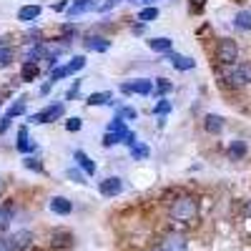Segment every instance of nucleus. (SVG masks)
I'll return each mask as SVG.
<instances>
[{
    "label": "nucleus",
    "instance_id": "f257e3e1",
    "mask_svg": "<svg viewBox=\"0 0 251 251\" xmlns=\"http://www.w3.org/2000/svg\"><path fill=\"white\" fill-rule=\"evenodd\" d=\"M224 78H226L228 86H234V88L249 86L251 83V63H234V66H226Z\"/></svg>",
    "mask_w": 251,
    "mask_h": 251
},
{
    "label": "nucleus",
    "instance_id": "f03ea898",
    "mask_svg": "<svg viewBox=\"0 0 251 251\" xmlns=\"http://www.w3.org/2000/svg\"><path fill=\"white\" fill-rule=\"evenodd\" d=\"M196 214H199V203L191 196H181L171 206V216L176 221H191V219H196Z\"/></svg>",
    "mask_w": 251,
    "mask_h": 251
},
{
    "label": "nucleus",
    "instance_id": "7ed1b4c3",
    "mask_svg": "<svg viewBox=\"0 0 251 251\" xmlns=\"http://www.w3.org/2000/svg\"><path fill=\"white\" fill-rule=\"evenodd\" d=\"M236 58H239V46H236V40L221 38L219 46H216V60L221 63V66H234Z\"/></svg>",
    "mask_w": 251,
    "mask_h": 251
},
{
    "label": "nucleus",
    "instance_id": "20e7f679",
    "mask_svg": "<svg viewBox=\"0 0 251 251\" xmlns=\"http://www.w3.org/2000/svg\"><path fill=\"white\" fill-rule=\"evenodd\" d=\"M83 66H86V55H75L73 60L66 63V66H55V68L50 71V80L55 83V80H60V78H68V75L78 73Z\"/></svg>",
    "mask_w": 251,
    "mask_h": 251
},
{
    "label": "nucleus",
    "instance_id": "39448f33",
    "mask_svg": "<svg viewBox=\"0 0 251 251\" xmlns=\"http://www.w3.org/2000/svg\"><path fill=\"white\" fill-rule=\"evenodd\" d=\"M63 111H66V106L63 103H53V106L43 108V111H38L35 116H30V123H53L63 116Z\"/></svg>",
    "mask_w": 251,
    "mask_h": 251
},
{
    "label": "nucleus",
    "instance_id": "423d86ee",
    "mask_svg": "<svg viewBox=\"0 0 251 251\" xmlns=\"http://www.w3.org/2000/svg\"><path fill=\"white\" fill-rule=\"evenodd\" d=\"M123 93H138V96H149L153 93V80L149 78H136V80H128V83H123L121 86Z\"/></svg>",
    "mask_w": 251,
    "mask_h": 251
},
{
    "label": "nucleus",
    "instance_id": "0eeeda50",
    "mask_svg": "<svg viewBox=\"0 0 251 251\" xmlns=\"http://www.w3.org/2000/svg\"><path fill=\"white\" fill-rule=\"evenodd\" d=\"M98 191H100L103 196H118V194L123 191V178H118V176L103 178V181L98 183Z\"/></svg>",
    "mask_w": 251,
    "mask_h": 251
},
{
    "label": "nucleus",
    "instance_id": "6e6552de",
    "mask_svg": "<svg viewBox=\"0 0 251 251\" xmlns=\"http://www.w3.org/2000/svg\"><path fill=\"white\" fill-rule=\"evenodd\" d=\"M10 244H13V251H25L33 244V234L30 231H18V234L10 236Z\"/></svg>",
    "mask_w": 251,
    "mask_h": 251
},
{
    "label": "nucleus",
    "instance_id": "1a4fd4ad",
    "mask_svg": "<svg viewBox=\"0 0 251 251\" xmlns=\"http://www.w3.org/2000/svg\"><path fill=\"white\" fill-rule=\"evenodd\" d=\"M166 58L174 60V68H176V71H191V68L196 66L194 58H188V55H176V53H171V50H166Z\"/></svg>",
    "mask_w": 251,
    "mask_h": 251
},
{
    "label": "nucleus",
    "instance_id": "9d476101",
    "mask_svg": "<svg viewBox=\"0 0 251 251\" xmlns=\"http://www.w3.org/2000/svg\"><path fill=\"white\" fill-rule=\"evenodd\" d=\"M50 211L58 216H68L73 211V203L66 196H55V199H50Z\"/></svg>",
    "mask_w": 251,
    "mask_h": 251
},
{
    "label": "nucleus",
    "instance_id": "9b49d317",
    "mask_svg": "<svg viewBox=\"0 0 251 251\" xmlns=\"http://www.w3.org/2000/svg\"><path fill=\"white\" fill-rule=\"evenodd\" d=\"M40 13H43L40 5H23L18 10V20H23V23H33V20L40 18Z\"/></svg>",
    "mask_w": 251,
    "mask_h": 251
},
{
    "label": "nucleus",
    "instance_id": "f8f14e48",
    "mask_svg": "<svg viewBox=\"0 0 251 251\" xmlns=\"http://www.w3.org/2000/svg\"><path fill=\"white\" fill-rule=\"evenodd\" d=\"M161 249L163 251H188V246H186V239L183 236H166L163 239V244H161Z\"/></svg>",
    "mask_w": 251,
    "mask_h": 251
},
{
    "label": "nucleus",
    "instance_id": "ddd939ff",
    "mask_svg": "<svg viewBox=\"0 0 251 251\" xmlns=\"http://www.w3.org/2000/svg\"><path fill=\"white\" fill-rule=\"evenodd\" d=\"M38 149V143H33L30 138H28V128L23 126V128L18 131V151L20 153H30V151H35Z\"/></svg>",
    "mask_w": 251,
    "mask_h": 251
},
{
    "label": "nucleus",
    "instance_id": "4468645a",
    "mask_svg": "<svg viewBox=\"0 0 251 251\" xmlns=\"http://www.w3.org/2000/svg\"><path fill=\"white\" fill-rule=\"evenodd\" d=\"M13 214H15V206L13 203H3V206H0V231H8V228H10Z\"/></svg>",
    "mask_w": 251,
    "mask_h": 251
},
{
    "label": "nucleus",
    "instance_id": "2eb2a0df",
    "mask_svg": "<svg viewBox=\"0 0 251 251\" xmlns=\"http://www.w3.org/2000/svg\"><path fill=\"white\" fill-rule=\"evenodd\" d=\"M73 156H75V161H78V166H80V171L86 174V176H93V174H96V163L91 161V156H88V153L75 151Z\"/></svg>",
    "mask_w": 251,
    "mask_h": 251
},
{
    "label": "nucleus",
    "instance_id": "dca6fc26",
    "mask_svg": "<svg viewBox=\"0 0 251 251\" xmlns=\"http://www.w3.org/2000/svg\"><path fill=\"white\" fill-rule=\"evenodd\" d=\"M83 46H86L88 50H98V53H103V50H108V48H111V40L98 38V35H91V38L83 40Z\"/></svg>",
    "mask_w": 251,
    "mask_h": 251
},
{
    "label": "nucleus",
    "instance_id": "f3484780",
    "mask_svg": "<svg viewBox=\"0 0 251 251\" xmlns=\"http://www.w3.org/2000/svg\"><path fill=\"white\" fill-rule=\"evenodd\" d=\"M203 128H206L208 133H221V131H224V118L216 116V113H208V116L203 118Z\"/></svg>",
    "mask_w": 251,
    "mask_h": 251
},
{
    "label": "nucleus",
    "instance_id": "a211bd4d",
    "mask_svg": "<svg viewBox=\"0 0 251 251\" xmlns=\"http://www.w3.org/2000/svg\"><path fill=\"white\" fill-rule=\"evenodd\" d=\"M171 46H174V40H171V38H151V40H149V48L156 50V53L171 50Z\"/></svg>",
    "mask_w": 251,
    "mask_h": 251
},
{
    "label": "nucleus",
    "instance_id": "6ab92c4d",
    "mask_svg": "<svg viewBox=\"0 0 251 251\" xmlns=\"http://www.w3.org/2000/svg\"><path fill=\"white\" fill-rule=\"evenodd\" d=\"M98 8V0H75V5L71 8V15H80V13H88Z\"/></svg>",
    "mask_w": 251,
    "mask_h": 251
},
{
    "label": "nucleus",
    "instance_id": "aec40b11",
    "mask_svg": "<svg viewBox=\"0 0 251 251\" xmlns=\"http://www.w3.org/2000/svg\"><path fill=\"white\" fill-rule=\"evenodd\" d=\"M234 25L239 30H251V10H239L234 18Z\"/></svg>",
    "mask_w": 251,
    "mask_h": 251
},
{
    "label": "nucleus",
    "instance_id": "412c9836",
    "mask_svg": "<svg viewBox=\"0 0 251 251\" xmlns=\"http://www.w3.org/2000/svg\"><path fill=\"white\" fill-rule=\"evenodd\" d=\"M20 75H23V80H35V78L40 75L38 63H30V60H25V63H23V71H20Z\"/></svg>",
    "mask_w": 251,
    "mask_h": 251
},
{
    "label": "nucleus",
    "instance_id": "4be33fe9",
    "mask_svg": "<svg viewBox=\"0 0 251 251\" xmlns=\"http://www.w3.org/2000/svg\"><path fill=\"white\" fill-rule=\"evenodd\" d=\"M151 156V149L146 143H133L131 146V158L133 161H143V158H149Z\"/></svg>",
    "mask_w": 251,
    "mask_h": 251
},
{
    "label": "nucleus",
    "instance_id": "5701e85b",
    "mask_svg": "<svg viewBox=\"0 0 251 251\" xmlns=\"http://www.w3.org/2000/svg\"><path fill=\"white\" fill-rule=\"evenodd\" d=\"M228 156H231L234 161L244 158L246 156V143L244 141H231V146H228Z\"/></svg>",
    "mask_w": 251,
    "mask_h": 251
},
{
    "label": "nucleus",
    "instance_id": "b1692460",
    "mask_svg": "<svg viewBox=\"0 0 251 251\" xmlns=\"http://www.w3.org/2000/svg\"><path fill=\"white\" fill-rule=\"evenodd\" d=\"M86 103H88V106H106V103H111V93H108V91H103V93H91Z\"/></svg>",
    "mask_w": 251,
    "mask_h": 251
},
{
    "label": "nucleus",
    "instance_id": "393cba45",
    "mask_svg": "<svg viewBox=\"0 0 251 251\" xmlns=\"http://www.w3.org/2000/svg\"><path fill=\"white\" fill-rule=\"evenodd\" d=\"M13 55H15L13 48L0 40V66H10V63H13Z\"/></svg>",
    "mask_w": 251,
    "mask_h": 251
},
{
    "label": "nucleus",
    "instance_id": "a878e982",
    "mask_svg": "<svg viewBox=\"0 0 251 251\" xmlns=\"http://www.w3.org/2000/svg\"><path fill=\"white\" fill-rule=\"evenodd\" d=\"M73 236L71 234H63V231H55L53 234V249H63V246H71Z\"/></svg>",
    "mask_w": 251,
    "mask_h": 251
},
{
    "label": "nucleus",
    "instance_id": "bb28decb",
    "mask_svg": "<svg viewBox=\"0 0 251 251\" xmlns=\"http://www.w3.org/2000/svg\"><path fill=\"white\" fill-rule=\"evenodd\" d=\"M23 113H25V98H20V100H15L13 106L8 108V113H5V116L15 118V116H23Z\"/></svg>",
    "mask_w": 251,
    "mask_h": 251
},
{
    "label": "nucleus",
    "instance_id": "cd10ccee",
    "mask_svg": "<svg viewBox=\"0 0 251 251\" xmlns=\"http://www.w3.org/2000/svg\"><path fill=\"white\" fill-rule=\"evenodd\" d=\"M156 18H158V8H143V10L138 13L141 23H149V20H156Z\"/></svg>",
    "mask_w": 251,
    "mask_h": 251
},
{
    "label": "nucleus",
    "instance_id": "c85d7f7f",
    "mask_svg": "<svg viewBox=\"0 0 251 251\" xmlns=\"http://www.w3.org/2000/svg\"><path fill=\"white\" fill-rule=\"evenodd\" d=\"M123 131H128V128H126V121L121 116H116L111 121V126H108V133H123Z\"/></svg>",
    "mask_w": 251,
    "mask_h": 251
},
{
    "label": "nucleus",
    "instance_id": "c756f323",
    "mask_svg": "<svg viewBox=\"0 0 251 251\" xmlns=\"http://www.w3.org/2000/svg\"><path fill=\"white\" fill-rule=\"evenodd\" d=\"M23 166H25V169H30V171H38V174H43V163H40L38 158H33V156L23 158Z\"/></svg>",
    "mask_w": 251,
    "mask_h": 251
},
{
    "label": "nucleus",
    "instance_id": "7c9ffc66",
    "mask_svg": "<svg viewBox=\"0 0 251 251\" xmlns=\"http://www.w3.org/2000/svg\"><path fill=\"white\" fill-rule=\"evenodd\" d=\"M171 80H166V78H156V91L163 96V93H171Z\"/></svg>",
    "mask_w": 251,
    "mask_h": 251
},
{
    "label": "nucleus",
    "instance_id": "2f4dec72",
    "mask_svg": "<svg viewBox=\"0 0 251 251\" xmlns=\"http://www.w3.org/2000/svg\"><path fill=\"white\" fill-rule=\"evenodd\" d=\"M169 111H171V103H169V100H158V103H156V108H153L156 116H166Z\"/></svg>",
    "mask_w": 251,
    "mask_h": 251
},
{
    "label": "nucleus",
    "instance_id": "473e14b6",
    "mask_svg": "<svg viewBox=\"0 0 251 251\" xmlns=\"http://www.w3.org/2000/svg\"><path fill=\"white\" fill-rule=\"evenodd\" d=\"M116 143H121V133H106L103 136V146H106V149H111Z\"/></svg>",
    "mask_w": 251,
    "mask_h": 251
},
{
    "label": "nucleus",
    "instance_id": "72a5a7b5",
    "mask_svg": "<svg viewBox=\"0 0 251 251\" xmlns=\"http://www.w3.org/2000/svg\"><path fill=\"white\" fill-rule=\"evenodd\" d=\"M80 126H83V121H80V118H75V116L66 121V128H68L71 133H75V131H80Z\"/></svg>",
    "mask_w": 251,
    "mask_h": 251
},
{
    "label": "nucleus",
    "instance_id": "f704fd0d",
    "mask_svg": "<svg viewBox=\"0 0 251 251\" xmlns=\"http://www.w3.org/2000/svg\"><path fill=\"white\" fill-rule=\"evenodd\" d=\"M121 143H126V146H133V143H136V136H133L131 131H123V133H121Z\"/></svg>",
    "mask_w": 251,
    "mask_h": 251
},
{
    "label": "nucleus",
    "instance_id": "c9c22d12",
    "mask_svg": "<svg viewBox=\"0 0 251 251\" xmlns=\"http://www.w3.org/2000/svg\"><path fill=\"white\" fill-rule=\"evenodd\" d=\"M10 121H13L10 116H3V118H0V136H3V133L10 128Z\"/></svg>",
    "mask_w": 251,
    "mask_h": 251
},
{
    "label": "nucleus",
    "instance_id": "e433bc0d",
    "mask_svg": "<svg viewBox=\"0 0 251 251\" xmlns=\"http://www.w3.org/2000/svg\"><path fill=\"white\" fill-rule=\"evenodd\" d=\"M0 251H13V244L8 236H0Z\"/></svg>",
    "mask_w": 251,
    "mask_h": 251
},
{
    "label": "nucleus",
    "instance_id": "4c0bfd02",
    "mask_svg": "<svg viewBox=\"0 0 251 251\" xmlns=\"http://www.w3.org/2000/svg\"><path fill=\"white\" fill-rule=\"evenodd\" d=\"M118 116H121V118H136V111L126 106V108H121V111H118Z\"/></svg>",
    "mask_w": 251,
    "mask_h": 251
},
{
    "label": "nucleus",
    "instance_id": "58836bf2",
    "mask_svg": "<svg viewBox=\"0 0 251 251\" xmlns=\"http://www.w3.org/2000/svg\"><path fill=\"white\" fill-rule=\"evenodd\" d=\"M68 178H73V181H78V183H80V181H83V174H80V171H75V169H71V171H68Z\"/></svg>",
    "mask_w": 251,
    "mask_h": 251
},
{
    "label": "nucleus",
    "instance_id": "ea45409f",
    "mask_svg": "<svg viewBox=\"0 0 251 251\" xmlns=\"http://www.w3.org/2000/svg\"><path fill=\"white\" fill-rule=\"evenodd\" d=\"M188 3H191V8H194V10H201V8L206 5V0H188Z\"/></svg>",
    "mask_w": 251,
    "mask_h": 251
},
{
    "label": "nucleus",
    "instance_id": "a19ab883",
    "mask_svg": "<svg viewBox=\"0 0 251 251\" xmlns=\"http://www.w3.org/2000/svg\"><path fill=\"white\" fill-rule=\"evenodd\" d=\"M78 86H80V80H75V83H73V88L68 91V98H75V96H78Z\"/></svg>",
    "mask_w": 251,
    "mask_h": 251
},
{
    "label": "nucleus",
    "instance_id": "79ce46f5",
    "mask_svg": "<svg viewBox=\"0 0 251 251\" xmlns=\"http://www.w3.org/2000/svg\"><path fill=\"white\" fill-rule=\"evenodd\" d=\"M66 8H68V0H63V3H55V5H53V10H58V13L66 10Z\"/></svg>",
    "mask_w": 251,
    "mask_h": 251
},
{
    "label": "nucleus",
    "instance_id": "37998d69",
    "mask_svg": "<svg viewBox=\"0 0 251 251\" xmlns=\"http://www.w3.org/2000/svg\"><path fill=\"white\" fill-rule=\"evenodd\" d=\"M143 30H146V25H143V23H141V25H136V28H133V33H136V35H141V33H143Z\"/></svg>",
    "mask_w": 251,
    "mask_h": 251
},
{
    "label": "nucleus",
    "instance_id": "c03bdc74",
    "mask_svg": "<svg viewBox=\"0 0 251 251\" xmlns=\"http://www.w3.org/2000/svg\"><path fill=\"white\" fill-rule=\"evenodd\" d=\"M121 3V0H118ZM128 3H151V0H128Z\"/></svg>",
    "mask_w": 251,
    "mask_h": 251
},
{
    "label": "nucleus",
    "instance_id": "a18cd8bd",
    "mask_svg": "<svg viewBox=\"0 0 251 251\" xmlns=\"http://www.w3.org/2000/svg\"><path fill=\"white\" fill-rule=\"evenodd\" d=\"M151 251H163V249H161V246H156V249H151Z\"/></svg>",
    "mask_w": 251,
    "mask_h": 251
},
{
    "label": "nucleus",
    "instance_id": "49530a36",
    "mask_svg": "<svg viewBox=\"0 0 251 251\" xmlns=\"http://www.w3.org/2000/svg\"><path fill=\"white\" fill-rule=\"evenodd\" d=\"M249 214H251V203H249Z\"/></svg>",
    "mask_w": 251,
    "mask_h": 251
}]
</instances>
